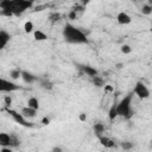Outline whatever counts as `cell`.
Listing matches in <instances>:
<instances>
[{
	"label": "cell",
	"mask_w": 152,
	"mask_h": 152,
	"mask_svg": "<svg viewBox=\"0 0 152 152\" xmlns=\"http://www.w3.org/2000/svg\"><path fill=\"white\" fill-rule=\"evenodd\" d=\"M63 38L66 43L70 44H88V38L83 31L74 26L70 23H66L63 27Z\"/></svg>",
	"instance_id": "6da1fadb"
},
{
	"label": "cell",
	"mask_w": 152,
	"mask_h": 152,
	"mask_svg": "<svg viewBox=\"0 0 152 152\" xmlns=\"http://www.w3.org/2000/svg\"><path fill=\"white\" fill-rule=\"evenodd\" d=\"M132 99H133V91L128 93L124 99L116 103V113L118 116H122L125 119H129L132 116Z\"/></svg>",
	"instance_id": "7a4b0ae2"
},
{
	"label": "cell",
	"mask_w": 152,
	"mask_h": 152,
	"mask_svg": "<svg viewBox=\"0 0 152 152\" xmlns=\"http://www.w3.org/2000/svg\"><path fill=\"white\" fill-rule=\"evenodd\" d=\"M32 4L33 2H31L28 0H11V7L10 8H11L13 15L19 17L26 10L31 8L32 7Z\"/></svg>",
	"instance_id": "3957f363"
},
{
	"label": "cell",
	"mask_w": 152,
	"mask_h": 152,
	"mask_svg": "<svg viewBox=\"0 0 152 152\" xmlns=\"http://www.w3.org/2000/svg\"><path fill=\"white\" fill-rule=\"evenodd\" d=\"M6 112L12 116V119L17 122V124H19V125H21V126H24V127H33V125L31 124V122H27V120H26V118L21 114V113H18L17 110H13V109H10L8 107L6 108Z\"/></svg>",
	"instance_id": "277c9868"
},
{
	"label": "cell",
	"mask_w": 152,
	"mask_h": 152,
	"mask_svg": "<svg viewBox=\"0 0 152 152\" xmlns=\"http://www.w3.org/2000/svg\"><path fill=\"white\" fill-rule=\"evenodd\" d=\"M133 94L137 95L140 100H145V99H148L150 97V90H148V88L142 82H140V81L135 83L134 89H133Z\"/></svg>",
	"instance_id": "5b68a950"
},
{
	"label": "cell",
	"mask_w": 152,
	"mask_h": 152,
	"mask_svg": "<svg viewBox=\"0 0 152 152\" xmlns=\"http://www.w3.org/2000/svg\"><path fill=\"white\" fill-rule=\"evenodd\" d=\"M18 89H20V87L17 83L0 77V93H12Z\"/></svg>",
	"instance_id": "8992f818"
},
{
	"label": "cell",
	"mask_w": 152,
	"mask_h": 152,
	"mask_svg": "<svg viewBox=\"0 0 152 152\" xmlns=\"http://www.w3.org/2000/svg\"><path fill=\"white\" fill-rule=\"evenodd\" d=\"M10 40H11V34L5 30H0V51L6 48Z\"/></svg>",
	"instance_id": "52a82bcc"
},
{
	"label": "cell",
	"mask_w": 152,
	"mask_h": 152,
	"mask_svg": "<svg viewBox=\"0 0 152 152\" xmlns=\"http://www.w3.org/2000/svg\"><path fill=\"white\" fill-rule=\"evenodd\" d=\"M116 20H118V23H119L120 25H128V24L132 23L131 15H129L128 13H126V12H120V13H118Z\"/></svg>",
	"instance_id": "ba28073f"
},
{
	"label": "cell",
	"mask_w": 152,
	"mask_h": 152,
	"mask_svg": "<svg viewBox=\"0 0 152 152\" xmlns=\"http://www.w3.org/2000/svg\"><path fill=\"white\" fill-rule=\"evenodd\" d=\"M20 77L23 78V81H24L25 83H28V84H31V83H33V82L37 81V76H34L32 72L26 71V70H21Z\"/></svg>",
	"instance_id": "9c48e42d"
},
{
	"label": "cell",
	"mask_w": 152,
	"mask_h": 152,
	"mask_svg": "<svg viewBox=\"0 0 152 152\" xmlns=\"http://www.w3.org/2000/svg\"><path fill=\"white\" fill-rule=\"evenodd\" d=\"M20 113H21L26 119H27V118H28V119H32V118H34V116L37 115V109H33V108L26 106V107L21 108V112H20Z\"/></svg>",
	"instance_id": "30bf717a"
},
{
	"label": "cell",
	"mask_w": 152,
	"mask_h": 152,
	"mask_svg": "<svg viewBox=\"0 0 152 152\" xmlns=\"http://www.w3.org/2000/svg\"><path fill=\"white\" fill-rule=\"evenodd\" d=\"M81 70H82L83 74H86L89 77H93L95 75H99V71L94 66H90V65H82L81 66Z\"/></svg>",
	"instance_id": "8fae6325"
},
{
	"label": "cell",
	"mask_w": 152,
	"mask_h": 152,
	"mask_svg": "<svg viewBox=\"0 0 152 152\" xmlns=\"http://www.w3.org/2000/svg\"><path fill=\"white\" fill-rule=\"evenodd\" d=\"M10 141H11V134L5 133V132H0V146H10Z\"/></svg>",
	"instance_id": "7c38bea8"
},
{
	"label": "cell",
	"mask_w": 152,
	"mask_h": 152,
	"mask_svg": "<svg viewBox=\"0 0 152 152\" xmlns=\"http://www.w3.org/2000/svg\"><path fill=\"white\" fill-rule=\"evenodd\" d=\"M99 138V140H100V142H101V145H103L104 147H108V148H110V147H113L114 146V141L112 140V139H109V138H107V137H104V135H99L97 137Z\"/></svg>",
	"instance_id": "4fadbf2b"
},
{
	"label": "cell",
	"mask_w": 152,
	"mask_h": 152,
	"mask_svg": "<svg viewBox=\"0 0 152 152\" xmlns=\"http://www.w3.org/2000/svg\"><path fill=\"white\" fill-rule=\"evenodd\" d=\"M33 37H34V39L38 40V42H43V40H46V39H48L46 33L43 32L42 30H36V31H33Z\"/></svg>",
	"instance_id": "5bb4252c"
},
{
	"label": "cell",
	"mask_w": 152,
	"mask_h": 152,
	"mask_svg": "<svg viewBox=\"0 0 152 152\" xmlns=\"http://www.w3.org/2000/svg\"><path fill=\"white\" fill-rule=\"evenodd\" d=\"M91 78V83L95 86V87H103L104 86V80L101 77V76H99V75H95V76H93V77H90Z\"/></svg>",
	"instance_id": "9a60e30c"
},
{
	"label": "cell",
	"mask_w": 152,
	"mask_h": 152,
	"mask_svg": "<svg viewBox=\"0 0 152 152\" xmlns=\"http://www.w3.org/2000/svg\"><path fill=\"white\" fill-rule=\"evenodd\" d=\"M94 133L99 137V135H101V134H103L104 133V129H106V127H104V125L102 124V122H97V124H95L94 125Z\"/></svg>",
	"instance_id": "2e32d148"
},
{
	"label": "cell",
	"mask_w": 152,
	"mask_h": 152,
	"mask_svg": "<svg viewBox=\"0 0 152 152\" xmlns=\"http://www.w3.org/2000/svg\"><path fill=\"white\" fill-rule=\"evenodd\" d=\"M118 118V113H116V104H112L109 110H108V119L109 121H114Z\"/></svg>",
	"instance_id": "e0dca14e"
},
{
	"label": "cell",
	"mask_w": 152,
	"mask_h": 152,
	"mask_svg": "<svg viewBox=\"0 0 152 152\" xmlns=\"http://www.w3.org/2000/svg\"><path fill=\"white\" fill-rule=\"evenodd\" d=\"M27 106L28 107H31V108H33V109H39V101H38V99L37 97H34V96H32V97H30L28 100H27Z\"/></svg>",
	"instance_id": "ac0fdd59"
},
{
	"label": "cell",
	"mask_w": 152,
	"mask_h": 152,
	"mask_svg": "<svg viewBox=\"0 0 152 152\" xmlns=\"http://www.w3.org/2000/svg\"><path fill=\"white\" fill-rule=\"evenodd\" d=\"M20 75H21V69H19V68L12 69V70L10 71V77H11V80H18V78L20 77Z\"/></svg>",
	"instance_id": "d6986e66"
},
{
	"label": "cell",
	"mask_w": 152,
	"mask_h": 152,
	"mask_svg": "<svg viewBox=\"0 0 152 152\" xmlns=\"http://www.w3.org/2000/svg\"><path fill=\"white\" fill-rule=\"evenodd\" d=\"M141 13H142L144 15H150V14L152 13V6H151V4H145V5H142V7H141Z\"/></svg>",
	"instance_id": "ffe728a7"
},
{
	"label": "cell",
	"mask_w": 152,
	"mask_h": 152,
	"mask_svg": "<svg viewBox=\"0 0 152 152\" xmlns=\"http://www.w3.org/2000/svg\"><path fill=\"white\" fill-rule=\"evenodd\" d=\"M20 145V140L15 137V135H13V134H11V141H10V147H18Z\"/></svg>",
	"instance_id": "44dd1931"
},
{
	"label": "cell",
	"mask_w": 152,
	"mask_h": 152,
	"mask_svg": "<svg viewBox=\"0 0 152 152\" xmlns=\"http://www.w3.org/2000/svg\"><path fill=\"white\" fill-rule=\"evenodd\" d=\"M59 19H61V14L57 13V12H52V13H50V15H49V20H50L52 24L57 23Z\"/></svg>",
	"instance_id": "7402d4cb"
},
{
	"label": "cell",
	"mask_w": 152,
	"mask_h": 152,
	"mask_svg": "<svg viewBox=\"0 0 152 152\" xmlns=\"http://www.w3.org/2000/svg\"><path fill=\"white\" fill-rule=\"evenodd\" d=\"M33 28H34V27H33V23H32V21L28 20V21H26V23L24 24V31H25L26 33H31V32L33 31Z\"/></svg>",
	"instance_id": "603a6c76"
},
{
	"label": "cell",
	"mask_w": 152,
	"mask_h": 152,
	"mask_svg": "<svg viewBox=\"0 0 152 152\" xmlns=\"http://www.w3.org/2000/svg\"><path fill=\"white\" fill-rule=\"evenodd\" d=\"M11 0H0V10H11Z\"/></svg>",
	"instance_id": "cb8c5ba5"
},
{
	"label": "cell",
	"mask_w": 152,
	"mask_h": 152,
	"mask_svg": "<svg viewBox=\"0 0 152 152\" xmlns=\"http://www.w3.org/2000/svg\"><path fill=\"white\" fill-rule=\"evenodd\" d=\"M121 52L124 53V55H128V53H131L132 52V48L128 45V44H124V45H121Z\"/></svg>",
	"instance_id": "d4e9b609"
},
{
	"label": "cell",
	"mask_w": 152,
	"mask_h": 152,
	"mask_svg": "<svg viewBox=\"0 0 152 152\" xmlns=\"http://www.w3.org/2000/svg\"><path fill=\"white\" fill-rule=\"evenodd\" d=\"M121 147L124 150H126V151L132 150L133 148V142H131V141H124V142H121Z\"/></svg>",
	"instance_id": "484cf974"
},
{
	"label": "cell",
	"mask_w": 152,
	"mask_h": 152,
	"mask_svg": "<svg viewBox=\"0 0 152 152\" xmlns=\"http://www.w3.org/2000/svg\"><path fill=\"white\" fill-rule=\"evenodd\" d=\"M40 84H42V87H43L44 89H49V90L52 89V83L49 82V81H43Z\"/></svg>",
	"instance_id": "4316f807"
},
{
	"label": "cell",
	"mask_w": 152,
	"mask_h": 152,
	"mask_svg": "<svg viewBox=\"0 0 152 152\" xmlns=\"http://www.w3.org/2000/svg\"><path fill=\"white\" fill-rule=\"evenodd\" d=\"M68 18H69L70 20H75V19L77 18V12L74 11V10H71V11L68 13Z\"/></svg>",
	"instance_id": "83f0119b"
},
{
	"label": "cell",
	"mask_w": 152,
	"mask_h": 152,
	"mask_svg": "<svg viewBox=\"0 0 152 152\" xmlns=\"http://www.w3.org/2000/svg\"><path fill=\"white\" fill-rule=\"evenodd\" d=\"M4 101H5L6 107H10V106L12 104V97H11L10 95H6V96H5V99H4Z\"/></svg>",
	"instance_id": "f1b7e54d"
},
{
	"label": "cell",
	"mask_w": 152,
	"mask_h": 152,
	"mask_svg": "<svg viewBox=\"0 0 152 152\" xmlns=\"http://www.w3.org/2000/svg\"><path fill=\"white\" fill-rule=\"evenodd\" d=\"M103 87H104V91H109V93L110 91H114V88L112 86H109V84H104Z\"/></svg>",
	"instance_id": "f546056e"
},
{
	"label": "cell",
	"mask_w": 152,
	"mask_h": 152,
	"mask_svg": "<svg viewBox=\"0 0 152 152\" xmlns=\"http://www.w3.org/2000/svg\"><path fill=\"white\" fill-rule=\"evenodd\" d=\"M78 118H80L81 121H86V120H87V114H86V113H81Z\"/></svg>",
	"instance_id": "4dcf8cb0"
},
{
	"label": "cell",
	"mask_w": 152,
	"mask_h": 152,
	"mask_svg": "<svg viewBox=\"0 0 152 152\" xmlns=\"http://www.w3.org/2000/svg\"><path fill=\"white\" fill-rule=\"evenodd\" d=\"M49 122H50V119H49V118H46V116H44V118L42 119V124H43V125H48Z\"/></svg>",
	"instance_id": "1f68e13d"
},
{
	"label": "cell",
	"mask_w": 152,
	"mask_h": 152,
	"mask_svg": "<svg viewBox=\"0 0 152 152\" xmlns=\"http://www.w3.org/2000/svg\"><path fill=\"white\" fill-rule=\"evenodd\" d=\"M52 151H53V152H61V151H62V148H61V147H53V148H52Z\"/></svg>",
	"instance_id": "d6a6232c"
},
{
	"label": "cell",
	"mask_w": 152,
	"mask_h": 152,
	"mask_svg": "<svg viewBox=\"0 0 152 152\" xmlns=\"http://www.w3.org/2000/svg\"><path fill=\"white\" fill-rule=\"evenodd\" d=\"M88 2H89V0H81V5H83V6H86Z\"/></svg>",
	"instance_id": "836d02e7"
},
{
	"label": "cell",
	"mask_w": 152,
	"mask_h": 152,
	"mask_svg": "<svg viewBox=\"0 0 152 152\" xmlns=\"http://www.w3.org/2000/svg\"><path fill=\"white\" fill-rule=\"evenodd\" d=\"M122 66H124V64H122V63H118V64H116V69H121Z\"/></svg>",
	"instance_id": "e575fe53"
},
{
	"label": "cell",
	"mask_w": 152,
	"mask_h": 152,
	"mask_svg": "<svg viewBox=\"0 0 152 152\" xmlns=\"http://www.w3.org/2000/svg\"><path fill=\"white\" fill-rule=\"evenodd\" d=\"M28 1H31V2H34V1H37V0H28Z\"/></svg>",
	"instance_id": "d590c367"
}]
</instances>
